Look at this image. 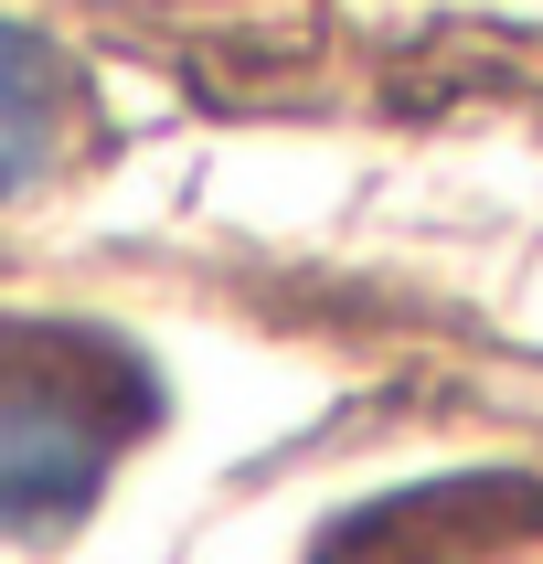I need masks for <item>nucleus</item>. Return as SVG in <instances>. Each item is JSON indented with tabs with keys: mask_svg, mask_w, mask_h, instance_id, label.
<instances>
[{
	"mask_svg": "<svg viewBox=\"0 0 543 564\" xmlns=\"http://www.w3.org/2000/svg\"><path fill=\"white\" fill-rule=\"evenodd\" d=\"M160 383L107 330L22 319L0 330V533H54L107 490L128 447L150 437Z\"/></svg>",
	"mask_w": 543,
	"mask_h": 564,
	"instance_id": "nucleus-1",
	"label": "nucleus"
},
{
	"mask_svg": "<svg viewBox=\"0 0 543 564\" xmlns=\"http://www.w3.org/2000/svg\"><path fill=\"white\" fill-rule=\"evenodd\" d=\"M75 128H86L75 64H64L43 32L0 22V192H32L64 150H75Z\"/></svg>",
	"mask_w": 543,
	"mask_h": 564,
	"instance_id": "nucleus-2",
	"label": "nucleus"
}]
</instances>
